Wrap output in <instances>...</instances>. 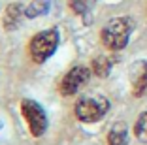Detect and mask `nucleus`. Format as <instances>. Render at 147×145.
Here are the masks:
<instances>
[{"mask_svg": "<svg viewBox=\"0 0 147 145\" xmlns=\"http://www.w3.org/2000/svg\"><path fill=\"white\" fill-rule=\"evenodd\" d=\"M134 28V23L130 17H115L111 21L106 23V26L102 28V43L111 51H119L123 47H126L130 38V32Z\"/></svg>", "mask_w": 147, "mask_h": 145, "instance_id": "obj_1", "label": "nucleus"}, {"mask_svg": "<svg viewBox=\"0 0 147 145\" xmlns=\"http://www.w3.org/2000/svg\"><path fill=\"white\" fill-rule=\"evenodd\" d=\"M57 47H59V32L55 28H51V30L38 32L30 40L28 51H30V57L36 62H45L57 51Z\"/></svg>", "mask_w": 147, "mask_h": 145, "instance_id": "obj_2", "label": "nucleus"}, {"mask_svg": "<svg viewBox=\"0 0 147 145\" xmlns=\"http://www.w3.org/2000/svg\"><path fill=\"white\" fill-rule=\"evenodd\" d=\"M109 100L104 96H85L76 104V115L83 123H96L108 113Z\"/></svg>", "mask_w": 147, "mask_h": 145, "instance_id": "obj_3", "label": "nucleus"}, {"mask_svg": "<svg viewBox=\"0 0 147 145\" xmlns=\"http://www.w3.org/2000/svg\"><path fill=\"white\" fill-rule=\"evenodd\" d=\"M21 111H23V117H25L28 128H30V134L40 138L45 132V128H47V115H45L43 107L38 102H34V100H23Z\"/></svg>", "mask_w": 147, "mask_h": 145, "instance_id": "obj_4", "label": "nucleus"}, {"mask_svg": "<svg viewBox=\"0 0 147 145\" xmlns=\"http://www.w3.org/2000/svg\"><path fill=\"white\" fill-rule=\"evenodd\" d=\"M89 77H91L89 68H85V66H76V68H72L62 77L59 90H61V94H64V96H72V94H76L87 81H89Z\"/></svg>", "mask_w": 147, "mask_h": 145, "instance_id": "obj_5", "label": "nucleus"}, {"mask_svg": "<svg viewBox=\"0 0 147 145\" xmlns=\"http://www.w3.org/2000/svg\"><path fill=\"white\" fill-rule=\"evenodd\" d=\"M132 90L134 96H143L147 92V64H138V70L132 74Z\"/></svg>", "mask_w": 147, "mask_h": 145, "instance_id": "obj_6", "label": "nucleus"}, {"mask_svg": "<svg viewBox=\"0 0 147 145\" xmlns=\"http://www.w3.org/2000/svg\"><path fill=\"white\" fill-rule=\"evenodd\" d=\"M109 145H128V128L125 123H115L108 134Z\"/></svg>", "mask_w": 147, "mask_h": 145, "instance_id": "obj_7", "label": "nucleus"}, {"mask_svg": "<svg viewBox=\"0 0 147 145\" xmlns=\"http://www.w3.org/2000/svg\"><path fill=\"white\" fill-rule=\"evenodd\" d=\"M23 15H26V13L23 11L21 4H9L8 8H6V11H4V26L8 30L15 28V26L19 25V21H21Z\"/></svg>", "mask_w": 147, "mask_h": 145, "instance_id": "obj_8", "label": "nucleus"}, {"mask_svg": "<svg viewBox=\"0 0 147 145\" xmlns=\"http://www.w3.org/2000/svg\"><path fill=\"white\" fill-rule=\"evenodd\" d=\"M51 8V0H32V4L25 9L26 17H40L43 13H47Z\"/></svg>", "mask_w": 147, "mask_h": 145, "instance_id": "obj_9", "label": "nucleus"}, {"mask_svg": "<svg viewBox=\"0 0 147 145\" xmlns=\"http://www.w3.org/2000/svg\"><path fill=\"white\" fill-rule=\"evenodd\" d=\"M109 68H111V60H109L108 57H96L94 62H92V72H94L96 76H100V77L108 76Z\"/></svg>", "mask_w": 147, "mask_h": 145, "instance_id": "obj_10", "label": "nucleus"}, {"mask_svg": "<svg viewBox=\"0 0 147 145\" xmlns=\"http://www.w3.org/2000/svg\"><path fill=\"white\" fill-rule=\"evenodd\" d=\"M134 134L140 141L147 143V111H143L142 115L138 117V121L134 124Z\"/></svg>", "mask_w": 147, "mask_h": 145, "instance_id": "obj_11", "label": "nucleus"}, {"mask_svg": "<svg viewBox=\"0 0 147 145\" xmlns=\"http://www.w3.org/2000/svg\"><path fill=\"white\" fill-rule=\"evenodd\" d=\"M68 2H70V8L76 13H87L94 6L96 0H68Z\"/></svg>", "mask_w": 147, "mask_h": 145, "instance_id": "obj_12", "label": "nucleus"}]
</instances>
